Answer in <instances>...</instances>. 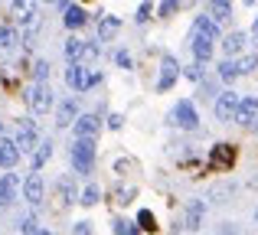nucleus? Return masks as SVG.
<instances>
[{"mask_svg": "<svg viewBox=\"0 0 258 235\" xmlns=\"http://www.w3.org/2000/svg\"><path fill=\"white\" fill-rule=\"evenodd\" d=\"M95 140L92 137H76L72 140V147H69V160H72V170L76 173H92V167H95Z\"/></svg>", "mask_w": 258, "mask_h": 235, "instance_id": "obj_1", "label": "nucleus"}, {"mask_svg": "<svg viewBox=\"0 0 258 235\" xmlns=\"http://www.w3.org/2000/svg\"><path fill=\"white\" fill-rule=\"evenodd\" d=\"M23 102H26V108H30L33 115H46V111H52V105H56V95H52V89H49V85L33 82L30 89H26Z\"/></svg>", "mask_w": 258, "mask_h": 235, "instance_id": "obj_2", "label": "nucleus"}, {"mask_svg": "<svg viewBox=\"0 0 258 235\" xmlns=\"http://www.w3.org/2000/svg\"><path fill=\"white\" fill-rule=\"evenodd\" d=\"M13 144L20 147V153H36V147L43 144L36 131V121L30 118H17V134H13Z\"/></svg>", "mask_w": 258, "mask_h": 235, "instance_id": "obj_3", "label": "nucleus"}, {"mask_svg": "<svg viewBox=\"0 0 258 235\" xmlns=\"http://www.w3.org/2000/svg\"><path fill=\"white\" fill-rule=\"evenodd\" d=\"M167 121H170V124H176V127H183V131H196V127H200L196 105H193V102H186V98L173 105V111L167 115Z\"/></svg>", "mask_w": 258, "mask_h": 235, "instance_id": "obj_4", "label": "nucleus"}, {"mask_svg": "<svg viewBox=\"0 0 258 235\" xmlns=\"http://www.w3.org/2000/svg\"><path fill=\"white\" fill-rule=\"evenodd\" d=\"M239 105H242V95L232 89L219 92V98H216L213 111H216V121H235V115H239Z\"/></svg>", "mask_w": 258, "mask_h": 235, "instance_id": "obj_5", "label": "nucleus"}, {"mask_svg": "<svg viewBox=\"0 0 258 235\" xmlns=\"http://www.w3.org/2000/svg\"><path fill=\"white\" fill-rule=\"evenodd\" d=\"M183 75V65L176 62V56H170L167 52L164 59H160V79H157V92H170L173 89V82Z\"/></svg>", "mask_w": 258, "mask_h": 235, "instance_id": "obj_6", "label": "nucleus"}, {"mask_svg": "<svg viewBox=\"0 0 258 235\" xmlns=\"http://www.w3.org/2000/svg\"><path fill=\"white\" fill-rule=\"evenodd\" d=\"M235 157H239V147L235 144H216L213 150H209V167H213V170H232Z\"/></svg>", "mask_w": 258, "mask_h": 235, "instance_id": "obj_7", "label": "nucleus"}, {"mask_svg": "<svg viewBox=\"0 0 258 235\" xmlns=\"http://www.w3.org/2000/svg\"><path fill=\"white\" fill-rule=\"evenodd\" d=\"M23 199L36 209V206H43V199H46V186H43V177L39 173H30V177L23 180Z\"/></svg>", "mask_w": 258, "mask_h": 235, "instance_id": "obj_8", "label": "nucleus"}, {"mask_svg": "<svg viewBox=\"0 0 258 235\" xmlns=\"http://www.w3.org/2000/svg\"><path fill=\"white\" fill-rule=\"evenodd\" d=\"M203 216H206V203H203V199H189L186 212H183V229L200 232L203 229Z\"/></svg>", "mask_w": 258, "mask_h": 235, "instance_id": "obj_9", "label": "nucleus"}, {"mask_svg": "<svg viewBox=\"0 0 258 235\" xmlns=\"http://www.w3.org/2000/svg\"><path fill=\"white\" fill-rule=\"evenodd\" d=\"M213 49H216V46H213V39H209V36L189 33V52H193V59H196V62H203V65H206L209 59H213Z\"/></svg>", "mask_w": 258, "mask_h": 235, "instance_id": "obj_10", "label": "nucleus"}, {"mask_svg": "<svg viewBox=\"0 0 258 235\" xmlns=\"http://www.w3.org/2000/svg\"><path fill=\"white\" fill-rule=\"evenodd\" d=\"M17 193H20V177L13 170L4 173V177H0V209H7V206L17 199Z\"/></svg>", "mask_w": 258, "mask_h": 235, "instance_id": "obj_11", "label": "nucleus"}, {"mask_svg": "<svg viewBox=\"0 0 258 235\" xmlns=\"http://www.w3.org/2000/svg\"><path fill=\"white\" fill-rule=\"evenodd\" d=\"M72 131H76V137H98V131H101V118L98 115H92V111H88V115H79V121L76 124H72Z\"/></svg>", "mask_w": 258, "mask_h": 235, "instance_id": "obj_12", "label": "nucleus"}, {"mask_svg": "<svg viewBox=\"0 0 258 235\" xmlns=\"http://www.w3.org/2000/svg\"><path fill=\"white\" fill-rule=\"evenodd\" d=\"M248 33H242V30H235V33H229V36H222V52H226V59H232V56H242L245 52V46H248Z\"/></svg>", "mask_w": 258, "mask_h": 235, "instance_id": "obj_13", "label": "nucleus"}, {"mask_svg": "<svg viewBox=\"0 0 258 235\" xmlns=\"http://www.w3.org/2000/svg\"><path fill=\"white\" fill-rule=\"evenodd\" d=\"M39 30H43V20H39V13H36V17H30L26 23H20V43H23V49H33V46H36Z\"/></svg>", "mask_w": 258, "mask_h": 235, "instance_id": "obj_14", "label": "nucleus"}, {"mask_svg": "<svg viewBox=\"0 0 258 235\" xmlns=\"http://www.w3.org/2000/svg\"><path fill=\"white\" fill-rule=\"evenodd\" d=\"M20 157H23V153L13 144V137H0V167H4V170H13V167L20 164Z\"/></svg>", "mask_w": 258, "mask_h": 235, "instance_id": "obj_15", "label": "nucleus"}, {"mask_svg": "<svg viewBox=\"0 0 258 235\" xmlns=\"http://www.w3.org/2000/svg\"><path fill=\"white\" fill-rule=\"evenodd\" d=\"M79 121V98H66L56 108V127H69Z\"/></svg>", "mask_w": 258, "mask_h": 235, "instance_id": "obj_16", "label": "nucleus"}, {"mask_svg": "<svg viewBox=\"0 0 258 235\" xmlns=\"http://www.w3.org/2000/svg\"><path fill=\"white\" fill-rule=\"evenodd\" d=\"M17 46H20V30L10 26V23H4L0 26V56H13Z\"/></svg>", "mask_w": 258, "mask_h": 235, "instance_id": "obj_17", "label": "nucleus"}, {"mask_svg": "<svg viewBox=\"0 0 258 235\" xmlns=\"http://www.w3.org/2000/svg\"><path fill=\"white\" fill-rule=\"evenodd\" d=\"M62 23H66V30L76 33V30H82V26L88 23V13H85L79 4H69V7L62 10Z\"/></svg>", "mask_w": 258, "mask_h": 235, "instance_id": "obj_18", "label": "nucleus"}, {"mask_svg": "<svg viewBox=\"0 0 258 235\" xmlns=\"http://www.w3.org/2000/svg\"><path fill=\"white\" fill-rule=\"evenodd\" d=\"M235 121H239L242 127H252L255 121H258V98H255V95L242 98V105H239V115H235Z\"/></svg>", "mask_w": 258, "mask_h": 235, "instance_id": "obj_19", "label": "nucleus"}, {"mask_svg": "<svg viewBox=\"0 0 258 235\" xmlns=\"http://www.w3.org/2000/svg\"><path fill=\"white\" fill-rule=\"evenodd\" d=\"M189 33H200V36H209L216 43V39H219V23H216L213 17H209V13H200V17L193 20V30Z\"/></svg>", "mask_w": 258, "mask_h": 235, "instance_id": "obj_20", "label": "nucleus"}, {"mask_svg": "<svg viewBox=\"0 0 258 235\" xmlns=\"http://www.w3.org/2000/svg\"><path fill=\"white\" fill-rule=\"evenodd\" d=\"M56 193H59V203H62V206L79 203V190H76V180H72V177H59Z\"/></svg>", "mask_w": 258, "mask_h": 235, "instance_id": "obj_21", "label": "nucleus"}, {"mask_svg": "<svg viewBox=\"0 0 258 235\" xmlns=\"http://www.w3.org/2000/svg\"><path fill=\"white\" fill-rule=\"evenodd\" d=\"M62 56L69 59V65H82V56H85V39H79V36H69L66 39V46H62Z\"/></svg>", "mask_w": 258, "mask_h": 235, "instance_id": "obj_22", "label": "nucleus"}, {"mask_svg": "<svg viewBox=\"0 0 258 235\" xmlns=\"http://www.w3.org/2000/svg\"><path fill=\"white\" fill-rule=\"evenodd\" d=\"M10 17L17 23H26L30 17H36V0H13L10 4Z\"/></svg>", "mask_w": 258, "mask_h": 235, "instance_id": "obj_23", "label": "nucleus"}, {"mask_svg": "<svg viewBox=\"0 0 258 235\" xmlns=\"http://www.w3.org/2000/svg\"><path fill=\"white\" fill-rule=\"evenodd\" d=\"M209 17L216 20V23H226L229 17H232V0H209Z\"/></svg>", "mask_w": 258, "mask_h": 235, "instance_id": "obj_24", "label": "nucleus"}, {"mask_svg": "<svg viewBox=\"0 0 258 235\" xmlns=\"http://www.w3.org/2000/svg\"><path fill=\"white\" fill-rule=\"evenodd\" d=\"M121 30V20L118 17H101L98 20V39L101 43H108V39H114V33Z\"/></svg>", "mask_w": 258, "mask_h": 235, "instance_id": "obj_25", "label": "nucleus"}, {"mask_svg": "<svg viewBox=\"0 0 258 235\" xmlns=\"http://www.w3.org/2000/svg\"><path fill=\"white\" fill-rule=\"evenodd\" d=\"M66 82H69V89H76V92H85V65H69L66 69Z\"/></svg>", "mask_w": 258, "mask_h": 235, "instance_id": "obj_26", "label": "nucleus"}, {"mask_svg": "<svg viewBox=\"0 0 258 235\" xmlns=\"http://www.w3.org/2000/svg\"><path fill=\"white\" fill-rule=\"evenodd\" d=\"M49 72H52L49 59H33V65H30V75H33V82L46 85V79H49Z\"/></svg>", "mask_w": 258, "mask_h": 235, "instance_id": "obj_27", "label": "nucleus"}, {"mask_svg": "<svg viewBox=\"0 0 258 235\" xmlns=\"http://www.w3.org/2000/svg\"><path fill=\"white\" fill-rule=\"evenodd\" d=\"M216 75H219V82H235V79H239V62H235V59H222Z\"/></svg>", "mask_w": 258, "mask_h": 235, "instance_id": "obj_28", "label": "nucleus"}, {"mask_svg": "<svg viewBox=\"0 0 258 235\" xmlns=\"http://www.w3.org/2000/svg\"><path fill=\"white\" fill-rule=\"evenodd\" d=\"M49 157H52V140L46 137L43 144L36 147V153H33V173H39V170H43V164H46Z\"/></svg>", "mask_w": 258, "mask_h": 235, "instance_id": "obj_29", "label": "nucleus"}, {"mask_svg": "<svg viewBox=\"0 0 258 235\" xmlns=\"http://www.w3.org/2000/svg\"><path fill=\"white\" fill-rule=\"evenodd\" d=\"M79 203L82 206H98L101 203V186L98 183H88L82 193H79Z\"/></svg>", "mask_w": 258, "mask_h": 235, "instance_id": "obj_30", "label": "nucleus"}, {"mask_svg": "<svg viewBox=\"0 0 258 235\" xmlns=\"http://www.w3.org/2000/svg\"><path fill=\"white\" fill-rule=\"evenodd\" d=\"M134 225H138L141 232H151V235H154V232H157V216H154L151 209H141V212H138V222H134Z\"/></svg>", "mask_w": 258, "mask_h": 235, "instance_id": "obj_31", "label": "nucleus"}, {"mask_svg": "<svg viewBox=\"0 0 258 235\" xmlns=\"http://www.w3.org/2000/svg\"><path fill=\"white\" fill-rule=\"evenodd\" d=\"M17 229H20V235H36L39 232V219L33 216V212H26V216L17 219Z\"/></svg>", "mask_w": 258, "mask_h": 235, "instance_id": "obj_32", "label": "nucleus"}, {"mask_svg": "<svg viewBox=\"0 0 258 235\" xmlns=\"http://www.w3.org/2000/svg\"><path fill=\"white\" fill-rule=\"evenodd\" d=\"M134 196H138V190H134V186H118V190H114V203H121V206L134 203Z\"/></svg>", "mask_w": 258, "mask_h": 235, "instance_id": "obj_33", "label": "nucleus"}, {"mask_svg": "<svg viewBox=\"0 0 258 235\" xmlns=\"http://www.w3.org/2000/svg\"><path fill=\"white\" fill-rule=\"evenodd\" d=\"M183 75H186L189 82L200 85V82H203V62H189V65H183Z\"/></svg>", "mask_w": 258, "mask_h": 235, "instance_id": "obj_34", "label": "nucleus"}, {"mask_svg": "<svg viewBox=\"0 0 258 235\" xmlns=\"http://www.w3.org/2000/svg\"><path fill=\"white\" fill-rule=\"evenodd\" d=\"M255 69H258V56H255V52L239 59V75H248V72H255Z\"/></svg>", "mask_w": 258, "mask_h": 235, "instance_id": "obj_35", "label": "nucleus"}, {"mask_svg": "<svg viewBox=\"0 0 258 235\" xmlns=\"http://www.w3.org/2000/svg\"><path fill=\"white\" fill-rule=\"evenodd\" d=\"M134 229H138V225L127 222V219H114V222H111V232H114V235H131Z\"/></svg>", "mask_w": 258, "mask_h": 235, "instance_id": "obj_36", "label": "nucleus"}, {"mask_svg": "<svg viewBox=\"0 0 258 235\" xmlns=\"http://www.w3.org/2000/svg\"><path fill=\"white\" fill-rule=\"evenodd\" d=\"M151 13H154V4H151V0H144V4L138 7V13H134V20H138V23H147Z\"/></svg>", "mask_w": 258, "mask_h": 235, "instance_id": "obj_37", "label": "nucleus"}, {"mask_svg": "<svg viewBox=\"0 0 258 235\" xmlns=\"http://www.w3.org/2000/svg\"><path fill=\"white\" fill-rule=\"evenodd\" d=\"M98 82H101V72H98V69H85V92L95 89Z\"/></svg>", "mask_w": 258, "mask_h": 235, "instance_id": "obj_38", "label": "nucleus"}, {"mask_svg": "<svg viewBox=\"0 0 258 235\" xmlns=\"http://www.w3.org/2000/svg\"><path fill=\"white\" fill-rule=\"evenodd\" d=\"M114 62H118L121 69H131V52L127 49H114Z\"/></svg>", "mask_w": 258, "mask_h": 235, "instance_id": "obj_39", "label": "nucleus"}, {"mask_svg": "<svg viewBox=\"0 0 258 235\" xmlns=\"http://www.w3.org/2000/svg\"><path fill=\"white\" fill-rule=\"evenodd\" d=\"M176 7H180V0H164V4H160V17H173V13H176Z\"/></svg>", "mask_w": 258, "mask_h": 235, "instance_id": "obj_40", "label": "nucleus"}, {"mask_svg": "<svg viewBox=\"0 0 258 235\" xmlns=\"http://www.w3.org/2000/svg\"><path fill=\"white\" fill-rule=\"evenodd\" d=\"M72 235H92V222H85V219L76 222V225H72Z\"/></svg>", "mask_w": 258, "mask_h": 235, "instance_id": "obj_41", "label": "nucleus"}, {"mask_svg": "<svg viewBox=\"0 0 258 235\" xmlns=\"http://www.w3.org/2000/svg\"><path fill=\"white\" fill-rule=\"evenodd\" d=\"M108 127H111V131H121V127H124V115H108Z\"/></svg>", "mask_w": 258, "mask_h": 235, "instance_id": "obj_42", "label": "nucleus"}, {"mask_svg": "<svg viewBox=\"0 0 258 235\" xmlns=\"http://www.w3.org/2000/svg\"><path fill=\"white\" fill-rule=\"evenodd\" d=\"M131 167H134V160H127V157L114 160V173H124V170H131Z\"/></svg>", "mask_w": 258, "mask_h": 235, "instance_id": "obj_43", "label": "nucleus"}, {"mask_svg": "<svg viewBox=\"0 0 258 235\" xmlns=\"http://www.w3.org/2000/svg\"><path fill=\"white\" fill-rule=\"evenodd\" d=\"M219 235H239V225H235V222H222L219 225Z\"/></svg>", "mask_w": 258, "mask_h": 235, "instance_id": "obj_44", "label": "nucleus"}, {"mask_svg": "<svg viewBox=\"0 0 258 235\" xmlns=\"http://www.w3.org/2000/svg\"><path fill=\"white\" fill-rule=\"evenodd\" d=\"M252 39H258V17H255V23H252V33H248Z\"/></svg>", "mask_w": 258, "mask_h": 235, "instance_id": "obj_45", "label": "nucleus"}, {"mask_svg": "<svg viewBox=\"0 0 258 235\" xmlns=\"http://www.w3.org/2000/svg\"><path fill=\"white\" fill-rule=\"evenodd\" d=\"M36 235H59V232H52V229H39Z\"/></svg>", "mask_w": 258, "mask_h": 235, "instance_id": "obj_46", "label": "nucleus"}, {"mask_svg": "<svg viewBox=\"0 0 258 235\" xmlns=\"http://www.w3.org/2000/svg\"><path fill=\"white\" fill-rule=\"evenodd\" d=\"M242 4H245V7H258V0H242Z\"/></svg>", "mask_w": 258, "mask_h": 235, "instance_id": "obj_47", "label": "nucleus"}, {"mask_svg": "<svg viewBox=\"0 0 258 235\" xmlns=\"http://www.w3.org/2000/svg\"><path fill=\"white\" fill-rule=\"evenodd\" d=\"M252 131H255V134H258V121H255V124H252Z\"/></svg>", "mask_w": 258, "mask_h": 235, "instance_id": "obj_48", "label": "nucleus"}, {"mask_svg": "<svg viewBox=\"0 0 258 235\" xmlns=\"http://www.w3.org/2000/svg\"><path fill=\"white\" fill-rule=\"evenodd\" d=\"M255 222H258V206H255Z\"/></svg>", "mask_w": 258, "mask_h": 235, "instance_id": "obj_49", "label": "nucleus"}, {"mask_svg": "<svg viewBox=\"0 0 258 235\" xmlns=\"http://www.w3.org/2000/svg\"><path fill=\"white\" fill-rule=\"evenodd\" d=\"M131 235H141V229H134V232H131Z\"/></svg>", "mask_w": 258, "mask_h": 235, "instance_id": "obj_50", "label": "nucleus"}, {"mask_svg": "<svg viewBox=\"0 0 258 235\" xmlns=\"http://www.w3.org/2000/svg\"><path fill=\"white\" fill-rule=\"evenodd\" d=\"M0 131H4V124H0Z\"/></svg>", "mask_w": 258, "mask_h": 235, "instance_id": "obj_51", "label": "nucleus"}, {"mask_svg": "<svg viewBox=\"0 0 258 235\" xmlns=\"http://www.w3.org/2000/svg\"><path fill=\"white\" fill-rule=\"evenodd\" d=\"M7 4H13V0H7Z\"/></svg>", "mask_w": 258, "mask_h": 235, "instance_id": "obj_52", "label": "nucleus"}]
</instances>
